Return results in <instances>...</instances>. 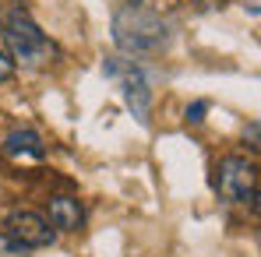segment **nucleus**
Segmentation results:
<instances>
[{"label":"nucleus","instance_id":"2","mask_svg":"<svg viewBox=\"0 0 261 257\" xmlns=\"http://www.w3.org/2000/svg\"><path fill=\"white\" fill-rule=\"evenodd\" d=\"M113 39L127 53H159L170 39V32L155 11H145L138 4H124L113 14Z\"/></svg>","mask_w":261,"mask_h":257},{"label":"nucleus","instance_id":"6","mask_svg":"<svg viewBox=\"0 0 261 257\" xmlns=\"http://www.w3.org/2000/svg\"><path fill=\"white\" fill-rule=\"evenodd\" d=\"M85 222V212H82V201L71 197V194H57L49 197V225L60 229V233H78Z\"/></svg>","mask_w":261,"mask_h":257},{"label":"nucleus","instance_id":"4","mask_svg":"<svg viewBox=\"0 0 261 257\" xmlns=\"http://www.w3.org/2000/svg\"><path fill=\"white\" fill-rule=\"evenodd\" d=\"M102 74L113 78V81L120 85L127 109L141 120V124H148V113H152V88H148V81H145V71H141L134 60H120V56H113V60L102 64Z\"/></svg>","mask_w":261,"mask_h":257},{"label":"nucleus","instance_id":"9","mask_svg":"<svg viewBox=\"0 0 261 257\" xmlns=\"http://www.w3.org/2000/svg\"><path fill=\"white\" fill-rule=\"evenodd\" d=\"M205 113H208V102H194V106H187V124H201Z\"/></svg>","mask_w":261,"mask_h":257},{"label":"nucleus","instance_id":"11","mask_svg":"<svg viewBox=\"0 0 261 257\" xmlns=\"http://www.w3.org/2000/svg\"><path fill=\"white\" fill-rule=\"evenodd\" d=\"M11 74H14V64H11V56L0 49V81H7Z\"/></svg>","mask_w":261,"mask_h":257},{"label":"nucleus","instance_id":"8","mask_svg":"<svg viewBox=\"0 0 261 257\" xmlns=\"http://www.w3.org/2000/svg\"><path fill=\"white\" fill-rule=\"evenodd\" d=\"M0 257H29V247H21L11 233H0Z\"/></svg>","mask_w":261,"mask_h":257},{"label":"nucleus","instance_id":"3","mask_svg":"<svg viewBox=\"0 0 261 257\" xmlns=\"http://www.w3.org/2000/svg\"><path fill=\"white\" fill-rule=\"evenodd\" d=\"M216 190L222 201H251V208H258V166L244 155H226L216 166Z\"/></svg>","mask_w":261,"mask_h":257},{"label":"nucleus","instance_id":"10","mask_svg":"<svg viewBox=\"0 0 261 257\" xmlns=\"http://www.w3.org/2000/svg\"><path fill=\"white\" fill-rule=\"evenodd\" d=\"M244 141H247V148H251V152H258V148H261V145H258V120H251V124H247Z\"/></svg>","mask_w":261,"mask_h":257},{"label":"nucleus","instance_id":"12","mask_svg":"<svg viewBox=\"0 0 261 257\" xmlns=\"http://www.w3.org/2000/svg\"><path fill=\"white\" fill-rule=\"evenodd\" d=\"M124 4H141V0H124Z\"/></svg>","mask_w":261,"mask_h":257},{"label":"nucleus","instance_id":"7","mask_svg":"<svg viewBox=\"0 0 261 257\" xmlns=\"http://www.w3.org/2000/svg\"><path fill=\"white\" fill-rule=\"evenodd\" d=\"M4 152L11 159H43L46 155V145L36 130H11L4 137Z\"/></svg>","mask_w":261,"mask_h":257},{"label":"nucleus","instance_id":"1","mask_svg":"<svg viewBox=\"0 0 261 257\" xmlns=\"http://www.w3.org/2000/svg\"><path fill=\"white\" fill-rule=\"evenodd\" d=\"M0 32L11 49V64L21 67H46L57 56V46L43 36L21 0H0Z\"/></svg>","mask_w":261,"mask_h":257},{"label":"nucleus","instance_id":"5","mask_svg":"<svg viewBox=\"0 0 261 257\" xmlns=\"http://www.w3.org/2000/svg\"><path fill=\"white\" fill-rule=\"evenodd\" d=\"M7 229H11V236H14L21 247H29V250L49 247V243L57 240V229H49V222L36 212H14L11 222H7Z\"/></svg>","mask_w":261,"mask_h":257}]
</instances>
